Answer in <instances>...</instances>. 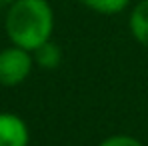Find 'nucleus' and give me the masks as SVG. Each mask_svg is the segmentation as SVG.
<instances>
[{"label": "nucleus", "instance_id": "f257e3e1", "mask_svg": "<svg viewBox=\"0 0 148 146\" xmlns=\"http://www.w3.org/2000/svg\"><path fill=\"white\" fill-rule=\"evenodd\" d=\"M4 28L14 46L34 52L52 40L54 10L48 0H16L6 12Z\"/></svg>", "mask_w": 148, "mask_h": 146}, {"label": "nucleus", "instance_id": "f03ea898", "mask_svg": "<svg viewBox=\"0 0 148 146\" xmlns=\"http://www.w3.org/2000/svg\"><path fill=\"white\" fill-rule=\"evenodd\" d=\"M34 68L32 52L18 46H8L0 50V86H18L30 76Z\"/></svg>", "mask_w": 148, "mask_h": 146}, {"label": "nucleus", "instance_id": "7ed1b4c3", "mask_svg": "<svg viewBox=\"0 0 148 146\" xmlns=\"http://www.w3.org/2000/svg\"><path fill=\"white\" fill-rule=\"evenodd\" d=\"M30 130L18 114L0 112V146H28Z\"/></svg>", "mask_w": 148, "mask_h": 146}, {"label": "nucleus", "instance_id": "20e7f679", "mask_svg": "<svg viewBox=\"0 0 148 146\" xmlns=\"http://www.w3.org/2000/svg\"><path fill=\"white\" fill-rule=\"evenodd\" d=\"M128 28L134 40L148 48V0H140L134 4L128 18Z\"/></svg>", "mask_w": 148, "mask_h": 146}, {"label": "nucleus", "instance_id": "39448f33", "mask_svg": "<svg viewBox=\"0 0 148 146\" xmlns=\"http://www.w3.org/2000/svg\"><path fill=\"white\" fill-rule=\"evenodd\" d=\"M34 56V64L44 68V70H54L60 66L64 54H62V48L54 42V40H48L46 44H42L40 48H36L32 52Z\"/></svg>", "mask_w": 148, "mask_h": 146}, {"label": "nucleus", "instance_id": "423d86ee", "mask_svg": "<svg viewBox=\"0 0 148 146\" xmlns=\"http://www.w3.org/2000/svg\"><path fill=\"white\" fill-rule=\"evenodd\" d=\"M86 8L98 14H120L130 6V0H80Z\"/></svg>", "mask_w": 148, "mask_h": 146}, {"label": "nucleus", "instance_id": "0eeeda50", "mask_svg": "<svg viewBox=\"0 0 148 146\" xmlns=\"http://www.w3.org/2000/svg\"><path fill=\"white\" fill-rule=\"evenodd\" d=\"M98 146H144V144L130 134H114V136L104 138Z\"/></svg>", "mask_w": 148, "mask_h": 146}, {"label": "nucleus", "instance_id": "6e6552de", "mask_svg": "<svg viewBox=\"0 0 148 146\" xmlns=\"http://www.w3.org/2000/svg\"><path fill=\"white\" fill-rule=\"evenodd\" d=\"M2 2H8V4H12V2H16V0H2Z\"/></svg>", "mask_w": 148, "mask_h": 146}]
</instances>
